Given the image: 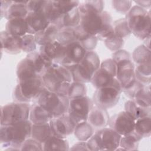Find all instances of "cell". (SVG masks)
I'll return each mask as SVG.
<instances>
[{
    "mask_svg": "<svg viewBox=\"0 0 151 151\" xmlns=\"http://www.w3.org/2000/svg\"><path fill=\"white\" fill-rule=\"evenodd\" d=\"M32 123L29 120L13 124L1 125L0 142L7 150H20L22 143L31 137Z\"/></svg>",
    "mask_w": 151,
    "mask_h": 151,
    "instance_id": "6da1fadb",
    "label": "cell"
},
{
    "mask_svg": "<svg viewBox=\"0 0 151 151\" xmlns=\"http://www.w3.org/2000/svg\"><path fill=\"white\" fill-rule=\"evenodd\" d=\"M41 77L45 88L67 96L68 87L73 81L69 69L61 64L53 63Z\"/></svg>",
    "mask_w": 151,
    "mask_h": 151,
    "instance_id": "7a4b0ae2",
    "label": "cell"
},
{
    "mask_svg": "<svg viewBox=\"0 0 151 151\" xmlns=\"http://www.w3.org/2000/svg\"><path fill=\"white\" fill-rule=\"evenodd\" d=\"M133 35L140 40L150 37V12L137 5L132 6L125 18Z\"/></svg>",
    "mask_w": 151,
    "mask_h": 151,
    "instance_id": "3957f363",
    "label": "cell"
},
{
    "mask_svg": "<svg viewBox=\"0 0 151 151\" xmlns=\"http://www.w3.org/2000/svg\"><path fill=\"white\" fill-rule=\"evenodd\" d=\"M111 59L116 65V78L123 90L136 80L134 63L129 52L124 50L115 51L112 54Z\"/></svg>",
    "mask_w": 151,
    "mask_h": 151,
    "instance_id": "277c9868",
    "label": "cell"
},
{
    "mask_svg": "<svg viewBox=\"0 0 151 151\" xmlns=\"http://www.w3.org/2000/svg\"><path fill=\"white\" fill-rule=\"evenodd\" d=\"M100 65L98 54L94 51H87L83 60L70 69L73 81L83 83H89Z\"/></svg>",
    "mask_w": 151,
    "mask_h": 151,
    "instance_id": "5b68a950",
    "label": "cell"
},
{
    "mask_svg": "<svg viewBox=\"0 0 151 151\" xmlns=\"http://www.w3.org/2000/svg\"><path fill=\"white\" fill-rule=\"evenodd\" d=\"M37 103L47 110L52 117L68 112L69 99L44 87L37 99Z\"/></svg>",
    "mask_w": 151,
    "mask_h": 151,
    "instance_id": "8992f818",
    "label": "cell"
},
{
    "mask_svg": "<svg viewBox=\"0 0 151 151\" xmlns=\"http://www.w3.org/2000/svg\"><path fill=\"white\" fill-rule=\"evenodd\" d=\"M122 136L110 127L99 129L87 140L89 150H116Z\"/></svg>",
    "mask_w": 151,
    "mask_h": 151,
    "instance_id": "52a82bcc",
    "label": "cell"
},
{
    "mask_svg": "<svg viewBox=\"0 0 151 151\" xmlns=\"http://www.w3.org/2000/svg\"><path fill=\"white\" fill-rule=\"evenodd\" d=\"M45 87L41 76L19 81L14 90V98L17 101L29 103L37 99Z\"/></svg>",
    "mask_w": 151,
    "mask_h": 151,
    "instance_id": "ba28073f",
    "label": "cell"
},
{
    "mask_svg": "<svg viewBox=\"0 0 151 151\" xmlns=\"http://www.w3.org/2000/svg\"><path fill=\"white\" fill-rule=\"evenodd\" d=\"M122 88L119 81L115 78L109 85L96 88L93 97L94 105L103 109H110L119 102Z\"/></svg>",
    "mask_w": 151,
    "mask_h": 151,
    "instance_id": "9c48e42d",
    "label": "cell"
},
{
    "mask_svg": "<svg viewBox=\"0 0 151 151\" xmlns=\"http://www.w3.org/2000/svg\"><path fill=\"white\" fill-rule=\"evenodd\" d=\"M31 105L28 103L13 102L1 107V125H13L29 120Z\"/></svg>",
    "mask_w": 151,
    "mask_h": 151,
    "instance_id": "30bf717a",
    "label": "cell"
},
{
    "mask_svg": "<svg viewBox=\"0 0 151 151\" xmlns=\"http://www.w3.org/2000/svg\"><path fill=\"white\" fill-rule=\"evenodd\" d=\"M80 25L84 31L93 35H97L111 25V17L107 11L80 14Z\"/></svg>",
    "mask_w": 151,
    "mask_h": 151,
    "instance_id": "8fae6325",
    "label": "cell"
},
{
    "mask_svg": "<svg viewBox=\"0 0 151 151\" xmlns=\"http://www.w3.org/2000/svg\"><path fill=\"white\" fill-rule=\"evenodd\" d=\"M93 105V100L87 96L70 100L68 113L76 126L87 120L89 112Z\"/></svg>",
    "mask_w": 151,
    "mask_h": 151,
    "instance_id": "7c38bea8",
    "label": "cell"
},
{
    "mask_svg": "<svg viewBox=\"0 0 151 151\" xmlns=\"http://www.w3.org/2000/svg\"><path fill=\"white\" fill-rule=\"evenodd\" d=\"M116 65L111 58L103 61L94 73L91 83L96 88L110 84L116 78Z\"/></svg>",
    "mask_w": 151,
    "mask_h": 151,
    "instance_id": "4fadbf2b",
    "label": "cell"
},
{
    "mask_svg": "<svg viewBox=\"0 0 151 151\" xmlns=\"http://www.w3.org/2000/svg\"><path fill=\"white\" fill-rule=\"evenodd\" d=\"M135 121L132 116L124 110L110 117L108 124L109 127L123 136L133 132Z\"/></svg>",
    "mask_w": 151,
    "mask_h": 151,
    "instance_id": "5bb4252c",
    "label": "cell"
},
{
    "mask_svg": "<svg viewBox=\"0 0 151 151\" xmlns=\"http://www.w3.org/2000/svg\"><path fill=\"white\" fill-rule=\"evenodd\" d=\"M54 136L66 138L74 133L75 124L71 120L68 112L52 117L49 122Z\"/></svg>",
    "mask_w": 151,
    "mask_h": 151,
    "instance_id": "9a60e30c",
    "label": "cell"
},
{
    "mask_svg": "<svg viewBox=\"0 0 151 151\" xmlns=\"http://www.w3.org/2000/svg\"><path fill=\"white\" fill-rule=\"evenodd\" d=\"M65 47V55L61 65L70 70L83 60L87 51L77 41L67 45Z\"/></svg>",
    "mask_w": 151,
    "mask_h": 151,
    "instance_id": "2e32d148",
    "label": "cell"
},
{
    "mask_svg": "<svg viewBox=\"0 0 151 151\" xmlns=\"http://www.w3.org/2000/svg\"><path fill=\"white\" fill-rule=\"evenodd\" d=\"M25 19L28 27V34L33 35L44 29L50 24L44 11L29 12Z\"/></svg>",
    "mask_w": 151,
    "mask_h": 151,
    "instance_id": "e0dca14e",
    "label": "cell"
},
{
    "mask_svg": "<svg viewBox=\"0 0 151 151\" xmlns=\"http://www.w3.org/2000/svg\"><path fill=\"white\" fill-rule=\"evenodd\" d=\"M1 51L10 54H17L22 51V39L20 37L14 36L6 31L0 34Z\"/></svg>",
    "mask_w": 151,
    "mask_h": 151,
    "instance_id": "ac0fdd59",
    "label": "cell"
},
{
    "mask_svg": "<svg viewBox=\"0 0 151 151\" xmlns=\"http://www.w3.org/2000/svg\"><path fill=\"white\" fill-rule=\"evenodd\" d=\"M65 47L58 41L40 46L39 51L47 56L52 63L61 64L65 55Z\"/></svg>",
    "mask_w": 151,
    "mask_h": 151,
    "instance_id": "d6986e66",
    "label": "cell"
},
{
    "mask_svg": "<svg viewBox=\"0 0 151 151\" xmlns=\"http://www.w3.org/2000/svg\"><path fill=\"white\" fill-rule=\"evenodd\" d=\"M109 115L106 109L93 105L87 119V122L94 128L100 129L108 125Z\"/></svg>",
    "mask_w": 151,
    "mask_h": 151,
    "instance_id": "ffe728a7",
    "label": "cell"
},
{
    "mask_svg": "<svg viewBox=\"0 0 151 151\" xmlns=\"http://www.w3.org/2000/svg\"><path fill=\"white\" fill-rule=\"evenodd\" d=\"M26 58L31 61L37 74L40 76L53 64L47 56L40 51H35L28 53Z\"/></svg>",
    "mask_w": 151,
    "mask_h": 151,
    "instance_id": "44dd1931",
    "label": "cell"
},
{
    "mask_svg": "<svg viewBox=\"0 0 151 151\" xmlns=\"http://www.w3.org/2000/svg\"><path fill=\"white\" fill-rule=\"evenodd\" d=\"M74 31L76 41H78L86 51H93L97 45L98 41L96 36L84 31L80 25L74 28Z\"/></svg>",
    "mask_w": 151,
    "mask_h": 151,
    "instance_id": "7402d4cb",
    "label": "cell"
},
{
    "mask_svg": "<svg viewBox=\"0 0 151 151\" xmlns=\"http://www.w3.org/2000/svg\"><path fill=\"white\" fill-rule=\"evenodd\" d=\"M44 13L50 24L55 25L59 30L63 28V15L57 8L54 1H47Z\"/></svg>",
    "mask_w": 151,
    "mask_h": 151,
    "instance_id": "603a6c76",
    "label": "cell"
},
{
    "mask_svg": "<svg viewBox=\"0 0 151 151\" xmlns=\"http://www.w3.org/2000/svg\"><path fill=\"white\" fill-rule=\"evenodd\" d=\"M28 1H12L9 7L4 15L8 21L12 19L25 18L28 14L27 4Z\"/></svg>",
    "mask_w": 151,
    "mask_h": 151,
    "instance_id": "cb8c5ba5",
    "label": "cell"
},
{
    "mask_svg": "<svg viewBox=\"0 0 151 151\" xmlns=\"http://www.w3.org/2000/svg\"><path fill=\"white\" fill-rule=\"evenodd\" d=\"M59 29L57 27L50 24L44 29L37 32L34 36L36 42L40 46H43L57 40Z\"/></svg>",
    "mask_w": 151,
    "mask_h": 151,
    "instance_id": "d4e9b609",
    "label": "cell"
},
{
    "mask_svg": "<svg viewBox=\"0 0 151 151\" xmlns=\"http://www.w3.org/2000/svg\"><path fill=\"white\" fill-rule=\"evenodd\" d=\"M52 118L50 113L38 103L31 105L29 120L32 124H41L49 123Z\"/></svg>",
    "mask_w": 151,
    "mask_h": 151,
    "instance_id": "484cf974",
    "label": "cell"
},
{
    "mask_svg": "<svg viewBox=\"0 0 151 151\" xmlns=\"http://www.w3.org/2000/svg\"><path fill=\"white\" fill-rule=\"evenodd\" d=\"M5 31L12 35L20 37L28 34V27L25 18L8 20L5 25Z\"/></svg>",
    "mask_w": 151,
    "mask_h": 151,
    "instance_id": "4316f807",
    "label": "cell"
},
{
    "mask_svg": "<svg viewBox=\"0 0 151 151\" xmlns=\"http://www.w3.org/2000/svg\"><path fill=\"white\" fill-rule=\"evenodd\" d=\"M17 76L19 81H20L36 77L38 75L37 74L31 61L25 57L18 64Z\"/></svg>",
    "mask_w": 151,
    "mask_h": 151,
    "instance_id": "83f0119b",
    "label": "cell"
},
{
    "mask_svg": "<svg viewBox=\"0 0 151 151\" xmlns=\"http://www.w3.org/2000/svg\"><path fill=\"white\" fill-rule=\"evenodd\" d=\"M53 134L49 123L35 124H32L31 129V137L43 144Z\"/></svg>",
    "mask_w": 151,
    "mask_h": 151,
    "instance_id": "f1b7e54d",
    "label": "cell"
},
{
    "mask_svg": "<svg viewBox=\"0 0 151 151\" xmlns=\"http://www.w3.org/2000/svg\"><path fill=\"white\" fill-rule=\"evenodd\" d=\"M124 109L125 111L130 114L135 120L142 117L150 116V107H146L142 106L136 103L133 100L127 101L125 103Z\"/></svg>",
    "mask_w": 151,
    "mask_h": 151,
    "instance_id": "f546056e",
    "label": "cell"
},
{
    "mask_svg": "<svg viewBox=\"0 0 151 151\" xmlns=\"http://www.w3.org/2000/svg\"><path fill=\"white\" fill-rule=\"evenodd\" d=\"M69 143L65 138L54 135L43 143V150H68Z\"/></svg>",
    "mask_w": 151,
    "mask_h": 151,
    "instance_id": "4dcf8cb0",
    "label": "cell"
},
{
    "mask_svg": "<svg viewBox=\"0 0 151 151\" xmlns=\"http://www.w3.org/2000/svg\"><path fill=\"white\" fill-rule=\"evenodd\" d=\"M140 140L142 139L133 131L128 134L122 136L119 146L116 150H138L139 143Z\"/></svg>",
    "mask_w": 151,
    "mask_h": 151,
    "instance_id": "1f68e13d",
    "label": "cell"
},
{
    "mask_svg": "<svg viewBox=\"0 0 151 151\" xmlns=\"http://www.w3.org/2000/svg\"><path fill=\"white\" fill-rule=\"evenodd\" d=\"M94 133V128L87 122L85 121L77 124L74 130L76 137L79 141H87Z\"/></svg>",
    "mask_w": 151,
    "mask_h": 151,
    "instance_id": "d6a6232c",
    "label": "cell"
},
{
    "mask_svg": "<svg viewBox=\"0 0 151 151\" xmlns=\"http://www.w3.org/2000/svg\"><path fill=\"white\" fill-rule=\"evenodd\" d=\"M150 116H146L137 119L135 121L134 132L141 139L147 137L151 134Z\"/></svg>",
    "mask_w": 151,
    "mask_h": 151,
    "instance_id": "836d02e7",
    "label": "cell"
},
{
    "mask_svg": "<svg viewBox=\"0 0 151 151\" xmlns=\"http://www.w3.org/2000/svg\"><path fill=\"white\" fill-rule=\"evenodd\" d=\"M135 77L144 85H149L151 81L150 62L138 64L134 68Z\"/></svg>",
    "mask_w": 151,
    "mask_h": 151,
    "instance_id": "e575fe53",
    "label": "cell"
},
{
    "mask_svg": "<svg viewBox=\"0 0 151 151\" xmlns=\"http://www.w3.org/2000/svg\"><path fill=\"white\" fill-rule=\"evenodd\" d=\"M80 13L78 7H76L71 11L63 15V27L74 28L80 25Z\"/></svg>",
    "mask_w": 151,
    "mask_h": 151,
    "instance_id": "d590c367",
    "label": "cell"
},
{
    "mask_svg": "<svg viewBox=\"0 0 151 151\" xmlns=\"http://www.w3.org/2000/svg\"><path fill=\"white\" fill-rule=\"evenodd\" d=\"M78 8L80 14L100 13L103 11L104 2L103 1H86L80 3Z\"/></svg>",
    "mask_w": 151,
    "mask_h": 151,
    "instance_id": "8d00e7d4",
    "label": "cell"
},
{
    "mask_svg": "<svg viewBox=\"0 0 151 151\" xmlns=\"http://www.w3.org/2000/svg\"><path fill=\"white\" fill-rule=\"evenodd\" d=\"M150 50L145 45L137 47L133 51V61L138 65L150 62Z\"/></svg>",
    "mask_w": 151,
    "mask_h": 151,
    "instance_id": "74e56055",
    "label": "cell"
},
{
    "mask_svg": "<svg viewBox=\"0 0 151 151\" xmlns=\"http://www.w3.org/2000/svg\"><path fill=\"white\" fill-rule=\"evenodd\" d=\"M86 93L87 87L85 83L72 81L68 87L67 96L71 100L85 96Z\"/></svg>",
    "mask_w": 151,
    "mask_h": 151,
    "instance_id": "f35d334b",
    "label": "cell"
},
{
    "mask_svg": "<svg viewBox=\"0 0 151 151\" xmlns=\"http://www.w3.org/2000/svg\"><path fill=\"white\" fill-rule=\"evenodd\" d=\"M139 105L149 107H150V86H145L136 95L133 99Z\"/></svg>",
    "mask_w": 151,
    "mask_h": 151,
    "instance_id": "ab89813d",
    "label": "cell"
},
{
    "mask_svg": "<svg viewBox=\"0 0 151 151\" xmlns=\"http://www.w3.org/2000/svg\"><path fill=\"white\" fill-rule=\"evenodd\" d=\"M57 41L64 46H66L67 45L76 41V40L74 35V28L63 27L60 29L58 33Z\"/></svg>",
    "mask_w": 151,
    "mask_h": 151,
    "instance_id": "60d3db41",
    "label": "cell"
},
{
    "mask_svg": "<svg viewBox=\"0 0 151 151\" xmlns=\"http://www.w3.org/2000/svg\"><path fill=\"white\" fill-rule=\"evenodd\" d=\"M113 28L114 34L123 39L129 37L131 34L125 18H120L115 21Z\"/></svg>",
    "mask_w": 151,
    "mask_h": 151,
    "instance_id": "b9f144b4",
    "label": "cell"
},
{
    "mask_svg": "<svg viewBox=\"0 0 151 151\" xmlns=\"http://www.w3.org/2000/svg\"><path fill=\"white\" fill-rule=\"evenodd\" d=\"M22 51L27 53L35 51L37 47V42L35 36L33 34H27L21 37Z\"/></svg>",
    "mask_w": 151,
    "mask_h": 151,
    "instance_id": "7bdbcfd3",
    "label": "cell"
},
{
    "mask_svg": "<svg viewBox=\"0 0 151 151\" xmlns=\"http://www.w3.org/2000/svg\"><path fill=\"white\" fill-rule=\"evenodd\" d=\"M106 47L111 51L119 50L124 45V39L113 34L111 36L104 41Z\"/></svg>",
    "mask_w": 151,
    "mask_h": 151,
    "instance_id": "ee69618b",
    "label": "cell"
},
{
    "mask_svg": "<svg viewBox=\"0 0 151 151\" xmlns=\"http://www.w3.org/2000/svg\"><path fill=\"white\" fill-rule=\"evenodd\" d=\"M146 85L143 84L136 79L130 85L126 87L122 90V91L124 93L126 96H127L131 100H133L137 93L144 87Z\"/></svg>",
    "mask_w": 151,
    "mask_h": 151,
    "instance_id": "f6af8a7d",
    "label": "cell"
},
{
    "mask_svg": "<svg viewBox=\"0 0 151 151\" xmlns=\"http://www.w3.org/2000/svg\"><path fill=\"white\" fill-rule=\"evenodd\" d=\"M57 8L63 15L78 7L80 2L78 1H54Z\"/></svg>",
    "mask_w": 151,
    "mask_h": 151,
    "instance_id": "bcb514c9",
    "label": "cell"
},
{
    "mask_svg": "<svg viewBox=\"0 0 151 151\" xmlns=\"http://www.w3.org/2000/svg\"><path fill=\"white\" fill-rule=\"evenodd\" d=\"M43 144L32 138L27 139L21 145L20 150H42Z\"/></svg>",
    "mask_w": 151,
    "mask_h": 151,
    "instance_id": "7dc6e473",
    "label": "cell"
},
{
    "mask_svg": "<svg viewBox=\"0 0 151 151\" xmlns=\"http://www.w3.org/2000/svg\"><path fill=\"white\" fill-rule=\"evenodd\" d=\"M131 1H113L114 8L118 12L126 14L132 8Z\"/></svg>",
    "mask_w": 151,
    "mask_h": 151,
    "instance_id": "c3c4849f",
    "label": "cell"
},
{
    "mask_svg": "<svg viewBox=\"0 0 151 151\" xmlns=\"http://www.w3.org/2000/svg\"><path fill=\"white\" fill-rule=\"evenodd\" d=\"M47 1H29L27 2V6L28 12L44 11V7Z\"/></svg>",
    "mask_w": 151,
    "mask_h": 151,
    "instance_id": "681fc988",
    "label": "cell"
},
{
    "mask_svg": "<svg viewBox=\"0 0 151 151\" xmlns=\"http://www.w3.org/2000/svg\"><path fill=\"white\" fill-rule=\"evenodd\" d=\"M69 150H89L88 146H87V142H83V141H80L79 142L76 143Z\"/></svg>",
    "mask_w": 151,
    "mask_h": 151,
    "instance_id": "f907efd6",
    "label": "cell"
},
{
    "mask_svg": "<svg viewBox=\"0 0 151 151\" xmlns=\"http://www.w3.org/2000/svg\"><path fill=\"white\" fill-rule=\"evenodd\" d=\"M135 3L138 4L137 5L145 9L146 8H149L150 6L151 1H135Z\"/></svg>",
    "mask_w": 151,
    "mask_h": 151,
    "instance_id": "816d5d0a",
    "label": "cell"
}]
</instances>
